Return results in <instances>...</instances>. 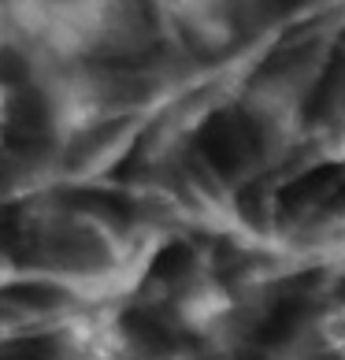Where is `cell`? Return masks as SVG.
Wrapping results in <instances>:
<instances>
[{
  "instance_id": "cell-1",
  "label": "cell",
  "mask_w": 345,
  "mask_h": 360,
  "mask_svg": "<svg viewBox=\"0 0 345 360\" xmlns=\"http://www.w3.org/2000/svg\"><path fill=\"white\" fill-rule=\"evenodd\" d=\"M315 345L327 353H345V304L327 309L323 316H315Z\"/></svg>"
}]
</instances>
